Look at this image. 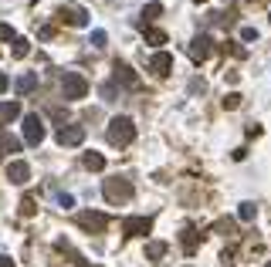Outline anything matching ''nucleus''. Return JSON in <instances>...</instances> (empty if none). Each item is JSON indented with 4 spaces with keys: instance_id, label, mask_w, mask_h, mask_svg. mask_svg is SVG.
Returning a JSON list of instances; mask_svg holds the SVG:
<instances>
[{
    "instance_id": "24",
    "label": "nucleus",
    "mask_w": 271,
    "mask_h": 267,
    "mask_svg": "<svg viewBox=\"0 0 271 267\" xmlns=\"http://www.w3.org/2000/svg\"><path fill=\"white\" fill-rule=\"evenodd\" d=\"M105 41H109L105 31H95V34H92V48H105Z\"/></svg>"
},
{
    "instance_id": "30",
    "label": "nucleus",
    "mask_w": 271,
    "mask_h": 267,
    "mask_svg": "<svg viewBox=\"0 0 271 267\" xmlns=\"http://www.w3.org/2000/svg\"><path fill=\"white\" fill-rule=\"evenodd\" d=\"M0 267H14V260H10V257H0Z\"/></svg>"
},
{
    "instance_id": "26",
    "label": "nucleus",
    "mask_w": 271,
    "mask_h": 267,
    "mask_svg": "<svg viewBox=\"0 0 271 267\" xmlns=\"http://www.w3.org/2000/svg\"><path fill=\"white\" fill-rule=\"evenodd\" d=\"M0 41H17V34H14L10 24H0Z\"/></svg>"
},
{
    "instance_id": "23",
    "label": "nucleus",
    "mask_w": 271,
    "mask_h": 267,
    "mask_svg": "<svg viewBox=\"0 0 271 267\" xmlns=\"http://www.w3.org/2000/svg\"><path fill=\"white\" fill-rule=\"evenodd\" d=\"M34 210H38L34 200H31V196H24V200H21V217H34Z\"/></svg>"
},
{
    "instance_id": "12",
    "label": "nucleus",
    "mask_w": 271,
    "mask_h": 267,
    "mask_svg": "<svg viewBox=\"0 0 271 267\" xmlns=\"http://www.w3.org/2000/svg\"><path fill=\"white\" fill-rule=\"evenodd\" d=\"M14 88H17V95H27V91H34V88H38V71H27V74H21Z\"/></svg>"
},
{
    "instance_id": "19",
    "label": "nucleus",
    "mask_w": 271,
    "mask_h": 267,
    "mask_svg": "<svg viewBox=\"0 0 271 267\" xmlns=\"http://www.w3.org/2000/svg\"><path fill=\"white\" fill-rule=\"evenodd\" d=\"M146 41L159 48V44H166V31H156V27H146Z\"/></svg>"
},
{
    "instance_id": "6",
    "label": "nucleus",
    "mask_w": 271,
    "mask_h": 267,
    "mask_svg": "<svg viewBox=\"0 0 271 267\" xmlns=\"http://www.w3.org/2000/svg\"><path fill=\"white\" fill-rule=\"evenodd\" d=\"M78 227L88 230V234H102L109 227V217L105 213H78Z\"/></svg>"
},
{
    "instance_id": "14",
    "label": "nucleus",
    "mask_w": 271,
    "mask_h": 267,
    "mask_svg": "<svg viewBox=\"0 0 271 267\" xmlns=\"http://www.w3.org/2000/svg\"><path fill=\"white\" fill-rule=\"evenodd\" d=\"M17 115H21V105H17V102H4V105H0V119L4 122H14Z\"/></svg>"
},
{
    "instance_id": "28",
    "label": "nucleus",
    "mask_w": 271,
    "mask_h": 267,
    "mask_svg": "<svg viewBox=\"0 0 271 267\" xmlns=\"http://www.w3.org/2000/svg\"><path fill=\"white\" fill-rule=\"evenodd\" d=\"M217 230H221V234H230V230H234V223H230V220H217Z\"/></svg>"
},
{
    "instance_id": "9",
    "label": "nucleus",
    "mask_w": 271,
    "mask_h": 267,
    "mask_svg": "<svg viewBox=\"0 0 271 267\" xmlns=\"http://www.w3.org/2000/svg\"><path fill=\"white\" fill-rule=\"evenodd\" d=\"M170 68H173V54H166V51H156V54L149 58V71L153 74H170Z\"/></svg>"
},
{
    "instance_id": "18",
    "label": "nucleus",
    "mask_w": 271,
    "mask_h": 267,
    "mask_svg": "<svg viewBox=\"0 0 271 267\" xmlns=\"http://www.w3.org/2000/svg\"><path fill=\"white\" fill-rule=\"evenodd\" d=\"M238 217L244 220V223H251V220L258 217V206H255V203H241V210H238Z\"/></svg>"
},
{
    "instance_id": "21",
    "label": "nucleus",
    "mask_w": 271,
    "mask_h": 267,
    "mask_svg": "<svg viewBox=\"0 0 271 267\" xmlns=\"http://www.w3.org/2000/svg\"><path fill=\"white\" fill-rule=\"evenodd\" d=\"M10 54H14V58H27V41H24V37H17V41H14V48H10Z\"/></svg>"
},
{
    "instance_id": "17",
    "label": "nucleus",
    "mask_w": 271,
    "mask_h": 267,
    "mask_svg": "<svg viewBox=\"0 0 271 267\" xmlns=\"http://www.w3.org/2000/svg\"><path fill=\"white\" fill-rule=\"evenodd\" d=\"M180 240H183V251H187V254H193V251H197V230H183V237H180Z\"/></svg>"
},
{
    "instance_id": "7",
    "label": "nucleus",
    "mask_w": 271,
    "mask_h": 267,
    "mask_svg": "<svg viewBox=\"0 0 271 267\" xmlns=\"http://www.w3.org/2000/svg\"><path fill=\"white\" fill-rule=\"evenodd\" d=\"M58 142H61V146H82L85 142V125H61V129H58Z\"/></svg>"
},
{
    "instance_id": "31",
    "label": "nucleus",
    "mask_w": 271,
    "mask_h": 267,
    "mask_svg": "<svg viewBox=\"0 0 271 267\" xmlns=\"http://www.w3.org/2000/svg\"><path fill=\"white\" fill-rule=\"evenodd\" d=\"M197 4H204V0H197Z\"/></svg>"
},
{
    "instance_id": "13",
    "label": "nucleus",
    "mask_w": 271,
    "mask_h": 267,
    "mask_svg": "<svg viewBox=\"0 0 271 267\" xmlns=\"http://www.w3.org/2000/svg\"><path fill=\"white\" fill-rule=\"evenodd\" d=\"M115 81H125V85H136V74H132L129 65H119L115 61Z\"/></svg>"
},
{
    "instance_id": "16",
    "label": "nucleus",
    "mask_w": 271,
    "mask_h": 267,
    "mask_svg": "<svg viewBox=\"0 0 271 267\" xmlns=\"http://www.w3.org/2000/svg\"><path fill=\"white\" fill-rule=\"evenodd\" d=\"M163 254H166V243H163V240H153V243H146V257H149V260H159Z\"/></svg>"
},
{
    "instance_id": "5",
    "label": "nucleus",
    "mask_w": 271,
    "mask_h": 267,
    "mask_svg": "<svg viewBox=\"0 0 271 267\" xmlns=\"http://www.w3.org/2000/svg\"><path fill=\"white\" fill-rule=\"evenodd\" d=\"M4 176H7V183H14V186H24L27 179H31V166H27V162H21V159H14V162H7Z\"/></svg>"
},
{
    "instance_id": "20",
    "label": "nucleus",
    "mask_w": 271,
    "mask_h": 267,
    "mask_svg": "<svg viewBox=\"0 0 271 267\" xmlns=\"http://www.w3.org/2000/svg\"><path fill=\"white\" fill-rule=\"evenodd\" d=\"M159 14H163V4H146V7H142V17H146V21H156Z\"/></svg>"
},
{
    "instance_id": "8",
    "label": "nucleus",
    "mask_w": 271,
    "mask_h": 267,
    "mask_svg": "<svg viewBox=\"0 0 271 267\" xmlns=\"http://www.w3.org/2000/svg\"><path fill=\"white\" fill-rule=\"evenodd\" d=\"M149 227H153V220H149V217H129L122 223V234L125 237H139V234H149Z\"/></svg>"
},
{
    "instance_id": "10",
    "label": "nucleus",
    "mask_w": 271,
    "mask_h": 267,
    "mask_svg": "<svg viewBox=\"0 0 271 267\" xmlns=\"http://www.w3.org/2000/svg\"><path fill=\"white\" fill-rule=\"evenodd\" d=\"M190 54H193V61H207V58H210V37H207V34L193 37V44H190Z\"/></svg>"
},
{
    "instance_id": "27",
    "label": "nucleus",
    "mask_w": 271,
    "mask_h": 267,
    "mask_svg": "<svg viewBox=\"0 0 271 267\" xmlns=\"http://www.w3.org/2000/svg\"><path fill=\"white\" fill-rule=\"evenodd\" d=\"M241 41H258V31L255 27H241Z\"/></svg>"
},
{
    "instance_id": "11",
    "label": "nucleus",
    "mask_w": 271,
    "mask_h": 267,
    "mask_svg": "<svg viewBox=\"0 0 271 267\" xmlns=\"http://www.w3.org/2000/svg\"><path fill=\"white\" fill-rule=\"evenodd\" d=\"M61 21H68V24H75V27H82L85 21H88V14H85L82 7H75V4H71V7L61 10Z\"/></svg>"
},
{
    "instance_id": "1",
    "label": "nucleus",
    "mask_w": 271,
    "mask_h": 267,
    "mask_svg": "<svg viewBox=\"0 0 271 267\" xmlns=\"http://www.w3.org/2000/svg\"><path fill=\"white\" fill-rule=\"evenodd\" d=\"M132 139H136V125H132L129 115H115L109 122V142L112 146H129Z\"/></svg>"
},
{
    "instance_id": "29",
    "label": "nucleus",
    "mask_w": 271,
    "mask_h": 267,
    "mask_svg": "<svg viewBox=\"0 0 271 267\" xmlns=\"http://www.w3.org/2000/svg\"><path fill=\"white\" fill-rule=\"evenodd\" d=\"M7 85H10V78L4 71H0V95H4V91H7Z\"/></svg>"
},
{
    "instance_id": "2",
    "label": "nucleus",
    "mask_w": 271,
    "mask_h": 267,
    "mask_svg": "<svg viewBox=\"0 0 271 267\" xmlns=\"http://www.w3.org/2000/svg\"><path fill=\"white\" fill-rule=\"evenodd\" d=\"M61 95H65L68 102H78V98L88 95V81H85V74H78V71H65L61 74Z\"/></svg>"
},
{
    "instance_id": "25",
    "label": "nucleus",
    "mask_w": 271,
    "mask_h": 267,
    "mask_svg": "<svg viewBox=\"0 0 271 267\" xmlns=\"http://www.w3.org/2000/svg\"><path fill=\"white\" fill-rule=\"evenodd\" d=\"M238 105H241V95H238V91L224 95V108H238Z\"/></svg>"
},
{
    "instance_id": "4",
    "label": "nucleus",
    "mask_w": 271,
    "mask_h": 267,
    "mask_svg": "<svg viewBox=\"0 0 271 267\" xmlns=\"http://www.w3.org/2000/svg\"><path fill=\"white\" fill-rule=\"evenodd\" d=\"M24 139L31 142V146H38L44 139V119L38 112H31V115H24Z\"/></svg>"
},
{
    "instance_id": "15",
    "label": "nucleus",
    "mask_w": 271,
    "mask_h": 267,
    "mask_svg": "<svg viewBox=\"0 0 271 267\" xmlns=\"http://www.w3.org/2000/svg\"><path fill=\"white\" fill-rule=\"evenodd\" d=\"M85 169H105V156H99V152H85Z\"/></svg>"
},
{
    "instance_id": "3",
    "label": "nucleus",
    "mask_w": 271,
    "mask_h": 267,
    "mask_svg": "<svg viewBox=\"0 0 271 267\" xmlns=\"http://www.w3.org/2000/svg\"><path fill=\"white\" fill-rule=\"evenodd\" d=\"M102 193H105V200L109 203H125V200H132V183L129 179H105V186H102Z\"/></svg>"
},
{
    "instance_id": "22",
    "label": "nucleus",
    "mask_w": 271,
    "mask_h": 267,
    "mask_svg": "<svg viewBox=\"0 0 271 267\" xmlns=\"http://www.w3.org/2000/svg\"><path fill=\"white\" fill-rule=\"evenodd\" d=\"M4 152H21V139L4 136Z\"/></svg>"
}]
</instances>
